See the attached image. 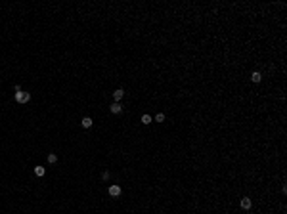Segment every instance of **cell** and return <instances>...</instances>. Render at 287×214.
Here are the masks:
<instances>
[{
  "label": "cell",
  "instance_id": "cell-2",
  "mask_svg": "<svg viewBox=\"0 0 287 214\" xmlns=\"http://www.w3.org/2000/svg\"><path fill=\"white\" fill-rule=\"evenodd\" d=\"M107 191H109L111 197H119V195H121V187H119V186H109Z\"/></svg>",
  "mask_w": 287,
  "mask_h": 214
},
{
  "label": "cell",
  "instance_id": "cell-5",
  "mask_svg": "<svg viewBox=\"0 0 287 214\" xmlns=\"http://www.w3.org/2000/svg\"><path fill=\"white\" fill-rule=\"evenodd\" d=\"M239 205H241V208H245V210H249V208H251V205H253V203H251V199H249V197H243V199H241V203H239Z\"/></svg>",
  "mask_w": 287,
  "mask_h": 214
},
{
  "label": "cell",
  "instance_id": "cell-3",
  "mask_svg": "<svg viewBox=\"0 0 287 214\" xmlns=\"http://www.w3.org/2000/svg\"><path fill=\"white\" fill-rule=\"evenodd\" d=\"M123 96H124V92H123V88H117V90H115V92H113V100H115V101H117V103H119V101H121V100H123Z\"/></svg>",
  "mask_w": 287,
  "mask_h": 214
},
{
  "label": "cell",
  "instance_id": "cell-4",
  "mask_svg": "<svg viewBox=\"0 0 287 214\" xmlns=\"http://www.w3.org/2000/svg\"><path fill=\"white\" fill-rule=\"evenodd\" d=\"M109 109H111V113H121V111H123V105L117 103V101H113V103L109 105Z\"/></svg>",
  "mask_w": 287,
  "mask_h": 214
},
{
  "label": "cell",
  "instance_id": "cell-1",
  "mask_svg": "<svg viewBox=\"0 0 287 214\" xmlns=\"http://www.w3.org/2000/svg\"><path fill=\"white\" fill-rule=\"evenodd\" d=\"M29 100H31V94H27V92H15V101L17 103H27Z\"/></svg>",
  "mask_w": 287,
  "mask_h": 214
},
{
  "label": "cell",
  "instance_id": "cell-8",
  "mask_svg": "<svg viewBox=\"0 0 287 214\" xmlns=\"http://www.w3.org/2000/svg\"><path fill=\"white\" fill-rule=\"evenodd\" d=\"M35 174H37V176H44V174H46V168L38 164V166H35Z\"/></svg>",
  "mask_w": 287,
  "mask_h": 214
},
{
  "label": "cell",
  "instance_id": "cell-11",
  "mask_svg": "<svg viewBox=\"0 0 287 214\" xmlns=\"http://www.w3.org/2000/svg\"><path fill=\"white\" fill-rule=\"evenodd\" d=\"M155 121H157V123H163V121H165V115H163V113H159L157 117H155Z\"/></svg>",
  "mask_w": 287,
  "mask_h": 214
},
{
  "label": "cell",
  "instance_id": "cell-7",
  "mask_svg": "<svg viewBox=\"0 0 287 214\" xmlns=\"http://www.w3.org/2000/svg\"><path fill=\"white\" fill-rule=\"evenodd\" d=\"M251 80H253V82H260V80H262V75H260L259 71H255V73L251 75Z\"/></svg>",
  "mask_w": 287,
  "mask_h": 214
},
{
  "label": "cell",
  "instance_id": "cell-6",
  "mask_svg": "<svg viewBox=\"0 0 287 214\" xmlns=\"http://www.w3.org/2000/svg\"><path fill=\"white\" fill-rule=\"evenodd\" d=\"M81 124H82L84 128H90V126H92V118H90V117H84V118L81 121Z\"/></svg>",
  "mask_w": 287,
  "mask_h": 214
},
{
  "label": "cell",
  "instance_id": "cell-10",
  "mask_svg": "<svg viewBox=\"0 0 287 214\" xmlns=\"http://www.w3.org/2000/svg\"><path fill=\"white\" fill-rule=\"evenodd\" d=\"M48 163L50 164H54V163H58V157L54 155V153H50V155H48Z\"/></svg>",
  "mask_w": 287,
  "mask_h": 214
},
{
  "label": "cell",
  "instance_id": "cell-9",
  "mask_svg": "<svg viewBox=\"0 0 287 214\" xmlns=\"http://www.w3.org/2000/svg\"><path fill=\"white\" fill-rule=\"evenodd\" d=\"M153 123V118L149 117V115H144V117H142V124H151Z\"/></svg>",
  "mask_w": 287,
  "mask_h": 214
}]
</instances>
